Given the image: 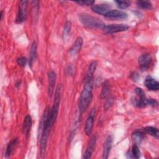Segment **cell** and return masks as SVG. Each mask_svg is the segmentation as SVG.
I'll use <instances>...</instances> for the list:
<instances>
[{
  "instance_id": "cell-17",
  "label": "cell",
  "mask_w": 159,
  "mask_h": 159,
  "mask_svg": "<svg viewBox=\"0 0 159 159\" xmlns=\"http://www.w3.org/2000/svg\"><path fill=\"white\" fill-rule=\"evenodd\" d=\"M82 45H83V39L81 37H78L75 42L70 48V50H69L70 54L71 55H75L76 54H77L80 50L82 47Z\"/></svg>"
},
{
  "instance_id": "cell-8",
  "label": "cell",
  "mask_w": 159,
  "mask_h": 159,
  "mask_svg": "<svg viewBox=\"0 0 159 159\" xmlns=\"http://www.w3.org/2000/svg\"><path fill=\"white\" fill-rule=\"evenodd\" d=\"M95 114H96V109L93 108L91 111L85 123L84 126V132L87 135H89L93 130V124L95 118Z\"/></svg>"
},
{
  "instance_id": "cell-11",
  "label": "cell",
  "mask_w": 159,
  "mask_h": 159,
  "mask_svg": "<svg viewBox=\"0 0 159 159\" xmlns=\"http://www.w3.org/2000/svg\"><path fill=\"white\" fill-rule=\"evenodd\" d=\"M48 93L51 98L54 91V86L56 82L57 75L53 71H50L48 73Z\"/></svg>"
},
{
  "instance_id": "cell-14",
  "label": "cell",
  "mask_w": 159,
  "mask_h": 159,
  "mask_svg": "<svg viewBox=\"0 0 159 159\" xmlns=\"http://www.w3.org/2000/svg\"><path fill=\"white\" fill-rule=\"evenodd\" d=\"M144 83L146 88L150 91H157L159 89V83L150 76L145 78Z\"/></svg>"
},
{
  "instance_id": "cell-2",
  "label": "cell",
  "mask_w": 159,
  "mask_h": 159,
  "mask_svg": "<svg viewBox=\"0 0 159 159\" xmlns=\"http://www.w3.org/2000/svg\"><path fill=\"white\" fill-rule=\"evenodd\" d=\"M93 80H86L83 89L79 98L78 108L81 114L83 113L89 107L93 98Z\"/></svg>"
},
{
  "instance_id": "cell-29",
  "label": "cell",
  "mask_w": 159,
  "mask_h": 159,
  "mask_svg": "<svg viewBox=\"0 0 159 159\" xmlns=\"http://www.w3.org/2000/svg\"><path fill=\"white\" fill-rule=\"evenodd\" d=\"M17 63L19 65L21 66H25L27 63V59L24 57H21L17 60Z\"/></svg>"
},
{
  "instance_id": "cell-23",
  "label": "cell",
  "mask_w": 159,
  "mask_h": 159,
  "mask_svg": "<svg viewBox=\"0 0 159 159\" xmlns=\"http://www.w3.org/2000/svg\"><path fill=\"white\" fill-rule=\"evenodd\" d=\"M144 130L146 132V133H147L148 134L158 139V135H159V132L157 128L153 127H151V126H148L145 127Z\"/></svg>"
},
{
  "instance_id": "cell-28",
  "label": "cell",
  "mask_w": 159,
  "mask_h": 159,
  "mask_svg": "<svg viewBox=\"0 0 159 159\" xmlns=\"http://www.w3.org/2000/svg\"><path fill=\"white\" fill-rule=\"evenodd\" d=\"M113 103H114V98H113V97L111 96L106 101V103H105L104 107L105 110H107L109 108H110L112 106V105L113 104Z\"/></svg>"
},
{
  "instance_id": "cell-3",
  "label": "cell",
  "mask_w": 159,
  "mask_h": 159,
  "mask_svg": "<svg viewBox=\"0 0 159 159\" xmlns=\"http://www.w3.org/2000/svg\"><path fill=\"white\" fill-rule=\"evenodd\" d=\"M79 19L83 25L89 28L102 29L105 26V24L99 19L86 13L81 14Z\"/></svg>"
},
{
  "instance_id": "cell-9",
  "label": "cell",
  "mask_w": 159,
  "mask_h": 159,
  "mask_svg": "<svg viewBox=\"0 0 159 159\" xmlns=\"http://www.w3.org/2000/svg\"><path fill=\"white\" fill-rule=\"evenodd\" d=\"M152 59L150 54L145 53L142 55L139 58V64L140 65V68L142 71L147 70L152 63Z\"/></svg>"
},
{
  "instance_id": "cell-20",
  "label": "cell",
  "mask_w": 159,
  "mask_h": 159,
  "mask_svg": "<svg viewBox=\"0 0 159 159\" xmlns=\"http://www.w3.org/2000/svg\"><path fill=\"white\" fill-rule=\"evenodd\" d=\"M132 138L133 141L136 145H140L144 139V134L142 132L139 130H136L132 134Z\"/></svg>"
},
{
  "instance_id": "cell-10",
  "label": "cell",
  "mask_w": 159,
  "mask_h": 159,
  "mask_svg": "<svg viewBox=\"0 0 159 159\" xmlns=\"http://www.w3.org/2000/svg\"><path fill=\"white\" fill-rule=\"evenodd\" d=\"M91 10L98 14L105 16V14L110 11V6L106 3L102 4H93L91 6Z\"/></svg>"
},
{
  "instance_id": "cell-19",
  "label": "cell",
  "mask_w": 159,
  "mask_h": 159,
  "mask_svg": "<svg viewBox=\"0 0 159 159\" xmlns=\"http://www.w3.org/2000/svg\"><path fill=\"white\" fill-rule=\"evenodd\" d=\"M97 65H98V62L96 61H93L89 64L86 72V76H85L86 80H93V74L96 69Z\"/></svg>"
},
{
  "instance_id": "cell-13",
  "label": "cell",
  "mask_w": 159,
  "mask_h": 159,
  "mask_svg": "<svg viewBox=\"0 0 159 159\" xmlns=\"http://www.w3.org/2000/svg\"><path fill=\"white\" fill-rule=\"evenodd\" d=\"M96 143V135H93L91 138V139L88 143V145L87 146L86 150L83 155L84 158L88 159L91 157V155H92V154L94 150V148H95Z\"/></svg>"
},
{
  "instance_id": "cell-30",
  "label": "cell",
  "mask_w": 159,
  "mask_h": 159,
  "mask_svg": "<svg viewBox=\"0 0 159 159\" xmlns=\"http://www.w3.org/2000/svg\"><path fill=\"white\" fill-rule=\"evenodd\" d=\"M76 3L83 5V6H93V4L94 3V1H91V0H88V1H76Z\"/></svg>"
},
{
  "instance_id": "cell-22",
  "label": "cell",
  "mask_w": 159,
  "mask_h": 159,
  "mask_svg": "<svg viewBox=\"0 0 159 159\" xmlns=\"http://www.w3.org/2000/svg\"><path fill=\"white\" fill-rule=\"evenodd\" d=\"M109 91H110V88H109V83L107 81H106L104 83V84H103V86L102 88V91L100 94V98L101 99L106 98L109 95Z\"/></svg>"
},
{
  "instance_id": "cell-7",
  "label": "cell",
  "mask_w": 159,
  "mask_h": 159,
  "mask_svg": "<svg viewBox=\"0 0 159 159\" xmlns=\"http://www.w3.org/2000/svg\"><path fill=\"white\" fill-rule=\"evenodd\" d=\"M129 29V26L125 24H110L105 25L102 30L105 34H112L117 32H124Z\"/></svg>"
},
{
  "instance_id": "cell-15",
  "label": "cell",
  "mask_w": 159,
  "mask_h": 159,
  "mask_svg": "<svg viewBox=\"0 0 159 159\" xmlns=\"http://www.w3.org/2000/svg\"><path fill=\"white\" fill-rule=\"evenodd\" d=\"M112 144V139L111 135H108L104 143L103 152H102V158L107 159L109 155Z\"/></svg>"
},
{
  "instance_id": "cell-25",
  "label": "cell",
  "mask_w": 159,
  "mask_h": 159,
  "mask_svg": "<svg viewBox=\"0 0 159 159\" xmlns=\"http://www.w3.org/2000/svg\"><path fill=\"white\" fill-rule=\"evenodd\" d=\"M71 29V22L70 21L68 20L66 22V23L65 24V25L63 27V35L64 37H66L69 35Z\"/></svg>"
},
{
  "instance_id": "cell-26",
  "label": "cell",
  "mask_w": 159,
  "mask_h": 159,
  "mask_svg": "<svg viewBox=\"0 0 159 159\" xmlns=\"http://www.w3.org/2000/svg\"><path fill=\"white\" fill-rule=\"evenodd\" d=\"M131 154L132 155L133 158H139L140 157V151L138 147V145L136 144H134L132 147Z\"/></svg>"
},
{
  "instance_id": "cell-4",
  "label": "cell",
  "mask_w": 159,
  "mask_h": 159,
  "mask_svg": "<svg viewBox=\"0 0 159 159\" xmlns=\"http://www.w3.org/2000/svg\"><path fill=\"white\" fill-rule=\"evenodd\" d=\"M61 85L58 84L55 93V98L53 104L50 111V121L51 126L52 127L58 115L60 102V98H61Z\"/></svg>"
},
{
  "instance_id": "cell-32",
  "label": "cell",
  "mask_w": 159,
  "mask_h": 159,
  "mask_svg": "<svg viewBox=\"0 0 159 159\" xmlns=\"http://www.w3.org/2000/svg\"><path fill=\"white\" fill-rule=\"evenodd\" d=\"M2 16H3V12L1 11V20H2Z\"/></svg>"
},
{
  "instance_id": "cell-27",
  "label": "cell",
  "mask_w": 159,
  "mask_h": 159,
  "mask_svg": "<svg viewBox=\"0 0 159 159\" xmlns=\"http://www.w3.org/2000/svg\"><path fill=\"white\" fill-rule=\"evenodd\" d=\"M115 2L116 3L117 7L122 9H126L130 6V2L127 1H116Z\"/></svg>"
},
{
  "instance_id": "cell-21",
  "label": "cell",
  "mask_w": 159,
  "mask_h": 159,
  "mask_svg": "<svg viewBox=\"0 0 159 159\" xmlns=\"http://www.w3.org/2000/svg\"><path fill=\"white\" fill-rule=\"evenodd\" d=\"M37 57V43L34 42L31 45L30 50V58H29V66H32L33 63Z\"/></svg>"
},
{
  "instance_id": "cell-18",
  "label": "cell",
  "mask_w": 159,
  "mask_h": 159,
  "mask_svg": "<svg viewBox=\"0 0 159 159\" xmlns=\"http://www.w3.org/2000/svg\"><path fill=\"white\" fill-rule=\"evenodd\" d=\"M18 143V139L17 138H15L13 139L7 145L6 150V152H5V157H10L12 153H13L15 148L16 147Z\"/></svg>"
},
{
  "instance_id": "cell-1",
  "label": "cell",
  "mask_w": 159,
  "mask_h": 159,
  "mask_svg": "<svg viewBox=\"0 0 159 159\" xmlns=\"http://www.w3.org/2000/svg\"><path fill=\"white\" fill-rule=\"evenodd\" d=\"M50 108L47 106L43 114L41 119V122L39 125V131L40 130V156L43 158L45 156L47 140L50 133V129L52 128L50 121Z\"/></svg>"
},
{
  "instance_id": "cell-6",
  "label": "cell",
  "mask_w": 159,
  "mask_h": 159,
  "mask_svg": "<svg viewBox=\"0 0 159 159\" xmlns=\"http://www.w3.org/2000/svg\"><path fill=\"white\" fill-rule=\"evenodd\" d=\"M135 93L137 94V97L132 99V104L139 108H142L147 105V99L143 91L140 88H136Z\"/></svg>"
},
{
  "instance_id": "cell-12",
  "label": "cell",
  "mask_w": 159,
  "mask_h": 159,
  "mask_svg": "<svg viewBox=\"0 0 159 159\" xmlns=\"http://www.w3.org/2000/svg\"><path fill=\"white\" fill-rule=\"evenodd\" d=\"M106 17L109 19H126L128 16L127 14L122 11L118 10H110L104 16Z\"/></svg>"
},
{
  "instance_id": "cell-31",
  "label": "cell",
  "mask_w": 159,
  "mask_h": 159,
  "mask_svg": "<svg viewBox=\"0 0 159 159\" xmlns=\"http://www.w3.org/2000/svg\"><path fill=\"white\" fill-rule=\"evenodd\" d=\"M147 104H148L152 106H157L158 105V102L154 99H147Z\"/></svg>"
},
{
  "instance_id": "cell-5",
  "label": "cell",
  "mask_w": 159,
  "mask_h": 159,
  "mask_svg": "<svg viewBox=\"0 0 159 159\" xmlns=\"http://www.w3.org/2000/svg\"><path fill=\"white\" fill-rule=\"evenodd\" d=\"M28 3H29V1L26 0L19 1L17 17L16 19V23L21 24L26 20L27 16Z\"/></svg>"
},
{
  "instance_id": "cell-24",
  "label": "cell",
  "mask_w": 159,
  "mask_h": 159,
  "mask_svg": "<svg viewBox=\"0 0 159 159\" xmlns=\"http://www.w3.org/2000/svg\"><path fill=\"white\" fill-rule=\"evenodd\" d=\"M138 6L144 9H150L152 7V4L150 1H139L137 2Z\"/></svg>"
},
{
  "instance_id": "cell-16",
  "label": "cell",
  "mask_w": 159,
  "mask_h": 159,
  "mask_svg": "<svg viewBox=\"0 0 159 159\" xmlns=\"http://www.w3.org/2000/svg\"><path fill=\"white\" fill-rule=\"evenodd\" d=\"M32 120L31 116L30 115H27L24 118L23 127H22L23 133L24 135L26 137H28L29 135V132L32 127Z\"/></svg>"
}]
</instances>
